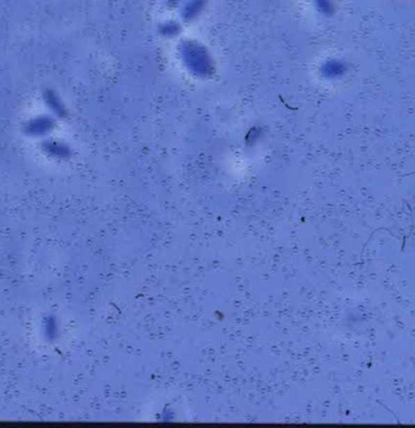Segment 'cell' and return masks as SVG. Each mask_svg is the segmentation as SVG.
I'll return each instance as SVG.
<instances>
[{
	"label": "cell",
	"instance_id": "cell-1",
	"mask_svg": "<svg viewBox=\"0 0 415 428\" xmlns=\"http://www.w3.org/2000/svg\"><path fill=\"white\" fill-rule=\"evenodd\" d=\"M56 128V120L50 115L33 117L22 126L24 134L30 138H44Z\"/></svg>",
	"mask_w": 415,
	"mask_h": 428
},
{
	"label": "cell",
	"instance_id": "cell-2",
	"mask_svg": "<svg viewBox=\"0 0 415 428\" xmlns=\"http://www.w3.org/2000/svg\"><path fill=\"white\" fill-rule=\"evenodd\" d=\"M43 100H44L45 106L48 107V110L51 112L53 116L60 120H65L69 117L67 107L63 101V99L59 97V94L53 89H45L43 92Z\"/></svg>",
	"mask_w": 415,
	"mask_h": 428
},
{
	"label": "cell",
	"instance_id": "cell-3",
	"mask_svg": "<svg viewBox=\"0 0 415 428\" xmlns=\"http://www.w3.org/2000/svg\"><path fill=\"white\" fill-rule=\"evenodd\" d=\"M42 150L45 155L53 157L55 160H69L72 156V149L64 141L47 139L42 142Z\"/></svg>",
	"mask_w": 415,
	"mask_h": 428
},
{
	"label": "cell",
	"instance_id": "cell-4",
	"mask_svg": "<svg viewBox=\"0 0 415 428\" xmlns=\"http://www.w3.org/2000/svg\"><path fill=\"white\" fill-rule=\"evenodd\" d=\"M43 335L49 342H55L59 338L60 327L55 316H47L43 321Z\"/></svg>",
	"mask_w": 415,
	"mask_h": 428
}]
</instances>
